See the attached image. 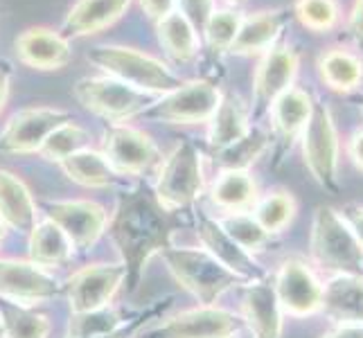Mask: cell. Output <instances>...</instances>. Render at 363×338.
I'll use <instances>...</instances> for the list:
<instances>
[{
  "label": "cell",
  "instance_id": "17",
  "mask_svg": "<svg viewBox=\"0 0 363 338\" xmlns=\"http://www.w3.org/2000/svg\"><path fill=\"white\" fill-rule=\"evenodd\" d=\"M196 235L208 253L215 257L221 266H226L230 273H235L242 282H257V280L271 278L269 271L257 261V257L253 253H248V250H244L226 230L221 228L219 219H212L208 215H199Z\"/></svg>",
  "mask_w": 363,
  "mask_h": 338
},
{
  "label": "cell",
  "instance_id": "14",
  "mask_svg": "<svg viewBox=\"0 0 363 338\" xmlns=\"http://www.w3.org/2000/svg\"><path fill=\"white\" fill-rule=\"evenodd\" d=\"M45 219L57 223L66 232L72 248L89 250L99 237L106 232L108 215L97 201L86 198H68V201H41L39 203Z\"/></svg>",
  "mask_w": 363,
  "mask_h": 338
},
{
  "label": "cell",
  "instance_id": "33",
  "mask_svg": "<svg viewBox=\"0 0 363 338\" xmlns=\"http://www.w3.org/2000/svg\"><path fill=\"white\" fill-rule=\"evenodd\" d=\"M271 147V135L262 129H250L240 142H235L221 152H212L219 171L221 169H250L255 162L267 154V149Z\"/></svg>",
  "mask_w": 363,
  "mask_h": 338
},
{
  "label": "cell",
  "instance_id": "49",
  "mask_svg": "<svg viewBox=\"0 0 363 338\" xmlns=\"http://www.w3.org/2000/svg\"><path fill=\"white\" fill-rule=\"evenodd\" d=\"M359 111H361V116H363V97L359 99Z\"/></svg>",
  "mask_w": 363,
  "mask_h": 338
},
{
  "label": "cell",
  "instance_id": "9",
  "mask_svg": "<svg viewBox=\"0 0 363 338\" xmlns=\"http://www.w3.org/2000/svg\"><path fill=\"white\" fill-rule=\"evenodd\" d=\"M282 314L289 318H307L320 314L323 280L309 261L286 257L271 278Z\"/></svg>",
  "mask_w": 363,
  "mask_h": 338
},
{
  "label": "cell",
  "instance_id": "19",
  "mask_svg": "<svg viewBox=\"0 0 363 338\" xmlns=\"http://www.w3.org/2000/svg\"><path fill=\"white\" fill-rule=\"evenodd\" d=\"M242 291V322L250 329V338H282L284 314L275 295L271 278L244 282Z\"/></svg>",
  "mask_w": 363,
  "mask_h": 338
},
{
  "label": "cell",
  "instance_id": "30",
  "mask_svg": "<svg viewBox=\"0 0 363 338\" xmlns=\"http://www.w3.org/2000/svg\"><path fill=\"white\" fill-rule=\"evenodd\" d=\"M72 244L66 232L50 219L36 221L32 232L28 235V253L30 261H34L41 269H55L64 266L72 257Z\"/></svg>",
  "mask_w": 363,
  "mask_h": 338
},
{
  "label": "cell",
  "instance_id": "27",
  "mask_svg": "<svg viewBox=\"0 0 363 338\" xmlns=\"http://www.w3.org/2000/svg\"><path fill=\"white\" fill-rule=\"evenodd\" d=\"M259 198V187L246 169H221L210 185V201L223 215L250 212Z\"/></svg>",
  "mask_w": 363,
  "mask_h": 338
},
{
  "label": "cell",
  "instance_id": "12",
  "mask_svg": "<svg viewBox=\"0 0 363 338\" xmlns=\"http://www.w3.org/2000/svg\"><path fill=\"white\" fill-rule=\"evenodd\" d=\"M242 318L217 305H199L160 320L149 329L154 338H235L242 332Z\"/></svg>",
  "mask_w": 363,
  "mask_h": 338
},
{
  "label": "cell",
  "instance_id": "40",
  "mask_svg": "<svg viewBox=\"0 0 363 338\" xmlns=\"http://www.w3.org/2000/svg\"><path fill=\"white\" fill-rule=\"evenodd\" d=\"M177 9L201 32L210 14L217 9V0H177Z\"/></svg>",
  "mask_w": 363,
  "mask_h": 338
},
{
  "label": "cell",
  "instance_id": "43",
  "mask_svg": "<svg viewBox=\"0 0 363 338\" xmlns=\"http://www.w3.org/2000/svg\"><path fill=\"white\" fill-rule=\"evenodd\" d=\"M138 5H140L145 14L156 23L177 9V0H138Z\"/></svg>",
  "mask_w": 363,
  "mask_h": 338
},
{
  "label": "cell",
  "instance_id": "35",
  "mask_svg": "<svg viewBox=\"0 0 363 338\" xmlns=\"http://www.w3.org/2000/svg\"><path fill=\"white\" fill-rule=\"evenodd\" d=\"M242 21H244V14L237 7H217L201 28L206 45L217 55L230 52Z\"/></svg>",
  "mask_w": 363,
  "mask_h": 338
},
{
  "label": "cell",
  "instance_id": "1",
  "mask_svg": "<svg viewBox=\"0 0 363 338\" xmlns=\"http://www.w3.org/2000/svg\"><path fill=\"white\" fill-rule=\"evenodd\" d=\"M179 215L181 212H169L158 203L154 187L138 185L118 194V205L106 228L127 269L124 286L129 293L140 286L149 259L172 246V235L181 223Z\"/></svg>",
  "mask_w": 363,
  "mask_h": 338
},
{
  "label": "cell",
  "instance_id": "44",
  "mask_svg": "<svg viewBox=\"0 0 363 338\" xmlns=\"http://www.w3.org/2000/svg\"><path fill=\"white\" fill-rule=\"evenodd\" d=\"M345 154H347L350 162H352L359 171H363V127L350 133L347 145H345Z\"/></svg>",
  "mask_w": 363,
  "mask_h": 338
},
{
  "label": "cell",
  "instance_id": "24",
  "mask_svg": "<svg viewBox=\"0 0 363 338\" xmlns=\"http://www.w3.org/2000/svg\"><path fill=\"white\" fill-rule=\"evenodd\" d=\"M133 0H77L61 23L64 36L84 39L111 28L116 21L127 14Z\"/></svg>",
  "mask_w": 363,
  "mask_h": 338
},
{
  "label": "cell",
  "instance_id": "15",
  "mask_svg": "<svg viewBox=\"0 0 363 338\" xmlns=\"http://www.w3.org/2000/svg\"><path fill=\"white\" fill-rule=\"evenodd\" d=\"M298 74H300V55L291 43L280 39L264 55H259L253 72L255 111L259 113L269 108L273 104V99H278L284 91L296 86Z\"/></svg>",
  "mask_w": 363,
  "mask_h": 338
},
{
  "label": "cell",
  "instance_id": "7",
  "mask_svg": "<svg viewBox=\"0 0 363 338\" xmlns=\"http://www.w3.org/2000/svg\"><path fill=\"white\" fill-rule=\"evenodd\" d=\"M72 95L86 111L111 124H124L127 120L140 118V113L156 99L154 95L138 91L108 74L79 79L72 86Z\"/></svg>",
  "mask_w": 363,
  "mask_h": 338
},
{
  "label": "cell",
  "instance_id": "48",
  "mask_svg": "<svg viewBox=\"0 0 363 338\" xmlns=\"http://www.w3.org/2000/svg\"><path fill=\"white\" fill-rule=\"evenodd\" d=\"M228 3V7H235V5H240V3H244V0H226Z\"/></svg>",
  "mask_w": 363,
  "mask_h": 338
},
{
  "label": "cell",
  "instance_id": "6",
  "mask_svg": "<svg viewBox=\"0 0 363 338\" xmlns=\"http://www.w3.org/2000/svg\"><path fill=\"white\" fill-rule=\"evenodd\" d=\"M300 149H303V162L311 179L320 190L336 194L341 190L339 167H341V135L336 129L332 108L316 99L311 118L300 135Z\"/></svg>",
  "mask_w": 363,
  "mask_h": 338
},
{
  "label": "cell",
  "instance_id": "25",
  "mask_svg": "<svg viewBox=\"0 0 363 338\" xmlns=\"http://www.w3.org/2000/svg\"><path fill=\"white\" fill-rule=\"evenodd\" d=\"M39 217V205H36L30 187L14 171L0 167V221L5 228L30 235Z\"/></svg>",
  "mask_w": 363,
  "mask_h": 338
},
{
  "label": "cell",
  "instance_id": "8",
  "mask_svg": "<svg viewBox=\"0 0 363 338\" xmlns=\"http://www.w3.org/2000/svg\"><path fill=\"white\" fill-rule=\"evenodd\" d=\"M221 95L223 93L212 81L190 79L183 81L177 91L156 97L140 113V118L149 122L181 124V127L208 124L221 102Z\"/></svg>",
  "mask_w": 363,
  "mask_h": 338
},
{
  "label": "cell",
  "instance_id": "50",
  "mask_svg": "<svg viewBox=\"0 0 363 338\" xmlns=\"http://www.w3.org/2000/svg\"><path fill=\"white\" fill-rule=\"evenodd\" d=\"M235 338H250V336H242V334H240V336H235Z\"/></svg>",
  "mask_w": 363,
  "mask_h": 338
},
{
  "label": "cell",
  "instance_id": "47",
  "mask_svg": "<svg viewBox=\"0 0 363 338\" xmlns=\"http://www.w3.org/2000/svg\"><path fill=\"white\" fill-rule=\"evenodd\" d=\"M5 235H7V228H5V223L0 221V244H3V240H5Z\"/></svg>",
  "mask_w": 363,
  "mask_h": 338
},
{
  "label": "cell",
  "instance_id": "29",
  "mask_svg": "<svg viewBox=\"0 0 363 338\" xmlns=\"http://www.w3.org/2000/svg\"><path fill=\"white\" fill-rule=\"evenodd\" d=\"M59 167L68 176V181L89 187V190H108L122 181L120 174L108 165L104 154L95 152V149H82V152L61 160Z\"/></svg>",
  "mask_w": 363,
  "mask_h": 338
},
{
  "label": "cell",
  "instance_id": "4",
  "mask_svg": "<svg viewBox=\"0 0 363 338\" xmlns=\"http://www.w3.org/2000/svg\"><path fill=\"white\" fill-rule=\"evenodd\" d=\"M167 271L185 291H190L199 305H215L233 286L244 284L235 273L212 257L206 248L169 246L160 253Z\"/></svg>",
  "mask_w": 363,
  "mask_h": 338
},
{
  "label": "cell",
  "instance_id": "13",
  "mask_svg": "<svg viewBox=\"0 0 363 338\" xmlns=\"http://www.w3.org/2000/svg\"><path fill=\"white\" fill-rule=\"evenodd\" d=\"M124 282H127V269L122 261L118 264H89L79 269L64 282V295L68 298L70 314L111 307Z\"/></svg>",
  "mask_w": 363,
  "mask_h": 338
},
{
  "label": "cell",
  "instance_id": "41",
  "mask_svg": "<svg viewBox=\"0 0 363 338\" xmlns=\"http://www.w3.org/2000/svg\"><path fill=\"white\" fill-rule=\"evenodd\" d=\"M345 32L357 45H363V0H354L345 16Z\"/></svg>",
  "mask_w": 363,
  "mask_h": 338
},
{
  "label": "cell",
  "instance_id": "5",
  "mask_svg": "<svg viewBox=\"0 0 363 338\" xmlns=\"http://www.w3.org/2000/svg\"><path fill=\"white\" fill-rule=\"evenodd\" d=\"M206 190L203 156L192 140H181L160 160L154 194L169 212L190 210Z\"/></svg>",
  "mask_w": 363,
  "mask_h": 338
},
{
  "label": "cell",
  "instance_id": "34",
  "mask_svg": "<svg viewBox=\"0 0 363 338\" xmlns=\"http://www.w3.org/2000/svg\"><path fill=\"white\" fill-rule=\"evenodd\" d=\"M294 16L309 32L330 34L341 28L343 7L339 0H296Z\"/></svg>",
  "mask_w": 363,
  "mask_h": 338
},
{
  "label": "cell",
  "instance_id": "42",
  "mask_svg": "<svg viewBox=\"0 0 363 338\" xmlns=\"http://www.w3.org/2000/svg\"><path fill=\"white\" fill-rule=\"evenodd\" d=\"M339 212L363 248V205L361 203H345L343 208H339Z\"/></svg>",
  "mask_w": 363,
  "mask_h": 338
},
{
  "label": "cell",
  "instance_id": "20",
  "mask_svg": "<svg viewBox=\"0 0 363 338\" xmlns=\"http://www.w3.org/2000/svg\"><path fill=\"white\" fill-rule=\"evenodd\" d=\"M314 95L300 86H291L278 99H273L267 111L271 118V133L278 140V154L289 152L300 140L314 111Z\"/></svg>",
  "mask_w": 363,
  "mask_h": 338
},
{
  "label": "cell",
  "instance_id": "51",
  "mask_svg": "<svg viewBox=\"0 0 363 338\" xmlns=\"http://www.w3.org/2000/svg\"><path fill=\"white\" fill-rule=\"evenodd\" d=\"M0 338H3V332H0Z\"/></svg>",
  "mask_w": 363,
  "mask_h": 338
},
{
  "label": "cell",
  "instance_id": "18",
  "mask_svg": "<svg viewBox=\"0 0 363 338\" xmlns=\"http://www.w3.org/2000/svg\"><path fill=\"white\" fill-rule=\"evenodd\" d=\"M14 52L23 66L43 72L66 68L72 59L68 36L43 25L23 30L14 41Z\"/></svg>",
  "mask_w": 363,
  "mask_h": 338
},
{
  "label": "cell",
  "instance_id": "16",
  "mask_svg": "<svg viewBox=\"0 0 363 338\" xmlns=\"http://www.w3.org/2000/svg\"><path fill=\"white\" fill-rule=\"evenodd\" d=\"M57 295H64V284L45 269L36 266L30 259L25 261L0 257V298L34 305Z\"/></svg>",
  "mask_w": 363,
  "mask_h": 338
},
{
  "label": "cell",
  "instance_id": "11",
  "mask_svg": "<svg viewBox=\"0 0 363 338\" xmlns=\"http://www.w3.org/2000/svg\"><path fill=\"white\" fill-rule=\"evenodd\" d=\"M70 113L52 106H32L14 113L0 131V154L25 156L39 154V149L61 124L70 122Z\"/></svg>",
  "mask_w": 363,
  "mask_h": 338
},
{
  "label": "cell",
  "instance_id": "39",
  "mask_svg": "<svg viewBox=\"0 0 363 338\" xmlns=\"http://www.w3.org/2000/svg\"><path fill=\"white\" fill-rule=\"evenodd\" d=\"M169 305H172V295H167L165 300H158V303H154L152 307L143 309L140 314H135V316L127 318V320H124V322L120 325V327L111 329V332H106V334L93 336V338H135L138 334H140V332L147 327L149 322L156 320L160 314H165V311L169 309Z\"/></svg>",
  "mask_w": 363,
  "mask_h": 338
},
{
  "label": "cell",
  "instance_id": "3",
  "mask_svg": "<svg viewBox=\"0 0 363 338\" xmlns=\"http://www.w3.org/2000/svg\"><path fill=\"white\" fill-rule=\"evenodd\" d=\"M311 266L328 275H363V248L339 208L320 205L309 230Z\"/></svg>",
  "mask_w": 363,
  "mask_h": 338
},
{
  "label": "cell",
  "instance_id": "28",
  "mask_svg": "<svg viewBox=\"0 0 363 338\" xmlns=\"http://www.w3.org/2000/svg\"><path fill=\"white\" fill-rule=\"evenodd\" d=\"M156 36L160 47L165 50L167 59H172L177 66L190 64L201 50V32L179 9H174L165 18L156 21Z\"/></svg>",
  "mask_w": 363,
  "mask_h": 338
},
{
  "label": "cell",
  "instance_id": "36",
  "mask_svg": "<svg viewBox=\"0 0 363 338\" xmlns=\"http://www.w3.org/2000/svg\"><path fill=\"white\" fill-rule=\"evenodd\" d=\"M217 219L221 223V228L244 250H248V253H253V255L259 253V250H264L273 240V237L257 223L253 212H235V215H223Z\"/></svg>",
  "mask_w": 363,
  "mask_h": 338
},
{
  "label": "cell",
  "instance_id": "21",
  "mask_svg": "<svg viewBox=\"0 0 363 338\" xmlns=\"http://www.w3.org/2000/svg\"><path fill=\"white\" fill-rule=\"evenodd\" d=\"M318 79L336 95H352L363 86V55L350 45H330L316 59Z\"/></svg>",
  "mask_w": 363,
  "mask_h": 338
},
{
  "label": "cell",
  "instance_id": "22",
  "mask_svg": "<svg viewBox=\"0 0 363 338\" xmlns=\"http://www.w3.org/2000/svg\"><path fill=\"white\" fill-rule=\"evenodd\" d=\"M320 314L334 325H363V275H330Z\"/></svg>",
  "mask_w": 363,
  "mask_h": 338
},
{
  "label": "cell",
  "instance_id": "23",
  "mask_svg": "<svg viewBox=\"0 0 363 338\" xmlns=\"http://www.w3.org/2000/svg\"><path fill=\"white\" fill-rule=\"evenodd\" d=\"M284 11L282 9H259L253 14H244V21L237 32V39L230 47V55L237 57H259L269 47L282 39L284 30Z\"/></svg>",
  "mask_w": 363,
  "mask_h": 338
},
{
  "label": "cell",
  "instance_id": "38",
  "mask_svg": "<svg viewBox=\"0 0 363 338\" xmlns=\"http://www.w3.org/2000/svg\"><path fill=\"white\" fill-rule=\"evenodd\" d=\"M124 320L127 318H122L111 307L95 309V311H79V314H70L66 338H93L120 327Z\"/></svg>",
  "mask_w": 363,
  "mask_h": 338
},
{
  "label": "cell",
  "instance_id": "26",
  "mask_svg": "<svg viewBox=\"0 0 363 338\" xmlns=\"http://www.w3.org/2000/svg\"><path fill=\"white\" fill-rule=\"evenodd\" d=\"M250 122H253V111H250V106L240 95L235 93L221 95V102L215 111V116L206 124L210 149L212 152H221V149L240 142L253 129Z\"/></svg>",
  "mask_w": 363,
  "mask_h": 338
},
{
  "label": "cell",
  "instance_id": "31",
  "mask_svg": "<svg viewBox=\"0 0 363 338\" xmlns=\"http://www.w3.org/2000/svg\"><path fill=\"white\" fill-rule=\"evenodd\" d=\"M0 332L3 338H48L50 318L32 305L0 298Z\"/></svg>",
  "mask_w": 363,
  "mask_h": 338
},
{
  "label": "cell",
  "instance_id": "45",
  "mask_svg": "<svg viewBox=\"0 0 363 338\" xmlns=\"http://www.w3.org/2000/svg\"><path fill=\"white\" fill-rule=\"evenodd\" d=\"M320 338H363V325H334Z\"/></svg>",
  "mask_w": 363,
  "mask_h": 338
},
{
  "label": "cell",
  "instance_id": "2",
  "mask_svg": "<svg viewBox=\"0 0 363 338\" xmlns=\"http://www.w3.org/2000/svg\"><path fill=\"white\" fill-rule=\"evenodd\" d=\"M86 59L95 68L104 70L108 77L120 79L154 97L177 91L185 81L162 59L127 45H95L86 52Z\"/></svg>",
  "mask_w": 363,
  "mask_h": 338
},
{
  "label": "cell",
  "instance_id": "46",
  "mask_svg": "<svg viewBox=\"0 0 363 338\" xmlns=\"http://www.w3.org/2000/svg\"><path fill=\"white\" fill-rule=\"evenodd\" d=\"M9 79H11L9 68L7 66H0V113L5 111L7 99H9Z\"/></svg>",
  "mask_w": 363,
  "mask_h": 338
},
{
  "label": "cell",
  "instance_id": "32",
  "mask_svg": "<svg viewBox=\"0 0 363 338\" xmlns=\"http://www.w3.org/2000/svg\"><path fill=\"white\" fill-rule=\"evenodd\" d=\"M253 217L271 237L284 232L298 215V201L289 190H271L257 198L253 205Z\"/></svg>",
  "mask_w": 363,
  "mask_h": 338
},
{
  "label": "cell",
  "instance_id": "10",
  "mask_svg": "<svg viewBox=\"0 0 363 338\" xmlns=\"http://www.w3.org/2000/svg\"><path fill=\"white\" fill-rule=\"evenodd\" d=\"M102 154L120 176H143L162 160L152 135L131 124H108L104 129Z\"/></svg>",
  "mask_w": 363,
  "mask_h": 338
},
{
  "label": "cell",
  "instance_id": "37",
  "mask_svg": "<svg viewBox=\"0 0 363 338\" xmlns=\"http://www.w3.org/2000/svg\"><path fill=\"white\" fill-rule=\"evenodd\" d=\"M89 142H91V133L70 120L66 124H61V127H57L52 133L48 135V140L39 149V154L45 160L61 162L68 156L82 152V149H89Z\"/></svg>",
  "mask_w": 363,
  "mask_h": 338
}]
</instances>
